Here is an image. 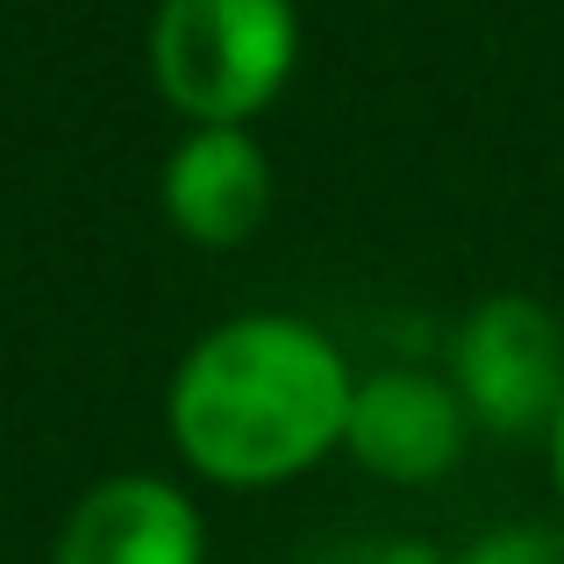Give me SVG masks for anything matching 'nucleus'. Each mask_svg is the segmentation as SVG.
Returning <instances> with one entry per match:
<instances>
[{
    "instance_id": "obj_6",
    "label": "nucleus",
    "mask_w": 564,
    "mask_h": 564,
    "mask_svg": "<svg viewBox=\"0 0 564 564\" xmlns=\"http://www.w3.org/2000/svg\"><path fill=\"white\" fill-rule=\"evenodd\" d=\"M51 564H207V529L172 479L122 471L65 514Z\"/></svg>"
},
{
    "instance_id": "obj_1",
    "label": "nucleus",
    "mask_w": 564,
    "mask_h": 564,
    "mask_svg": "<svg viewBox=\"0 0 564 564\" xmlns=\"http://www.w3.org/2000/svg\"><path fill=\"white\" fill-rule=\"evenodd\" d=\"M344 350L293 315H236L180 358L165 429L215 486H286L344 451L350 429Z\"/></svg>"
},
{
    "instance_id": "obj_7",
    "label": "nucleus",
    "mask_w": 564,
    "mask_h": 564,
    "mask_svg": "<svg viewBox=\"0 0 564 564\" xmlns=\"http://www.w3.org/2000/svg\"><path fill=\"white\" fill-rule=\"evenodd\" d=\"M451 564H564V529H536V522L486 529V536H471Z\"/></svg>"
},
{
    "instance_id": "obj_2",
    "label": "nucleus",
    "mask_w": 564,
    "mask_h": 564,
    "mask_svg": "<svg viewBox=\"0 0 564 564\" xmlns=\"http://www.w3.org/2000/svg\"><path fill=\"white\" fill-rule=\"evenodd\" d=\"M301 14L293 0H158L151 79L193 129H243L293 79Z\"/></svg>"
},
{
    "instance_id": "obj_3",
    "label": "nucleus",
    "mask_w": 564,
    "mask_h": 564,
    "mask_svg": "<svg viewBox=\"0 0 564 564\" xmlns=\"http://www.w3.org/2000/svg\"><path fill=\"white\" fill-rule=\"evenodd\" d=\"M451 386L471 422L500 436L551 429L564 400V322L529 293H494L465 315L451 350Z\"/></svg>"
},
{
    "instance_id": "obj_8",
    "label": "nucleus",
    "mask_w": 564,
    "mask_h": 564,
    "mask_svg": "<svg viewBox=\"0 0 564 564\" xmlns=\"http://www.w3.org/2000/svg\"><path fill=\"white\" fill-rule=\"evenodd\" d=\"M543 436H551V479H557V500H564V400H557V414H551Z\"/></svg>"
},
{
    "instance_id": "obj_5",
    "label": "nucleus",
    "mask_w": 564,
    "mask_h": 564,
    "mask_svg": "<svg viewBox=\"0 0 564 564\" xmlns=\"http://www.w3.org/2000/svg\"><path fill=\"white\" fill-rule=\"evenodd\" d=\"M165 221L200 250H236L272 215V158L250 129H186L158 180Z\"/></svg>"
},
{
    "instance_id": "obj_4",
    "label": "nucleus",
    "mask_w": 564,
    "mask_h": 564,
    "mask_svg": "<svg viewBox=\"0 0 564 564\" xmlns=\"http://www.w3.org/2000/svg\"><path fill=\"white\" fill-rule=\"evenodd\" d=\"M465 400L436 372H372L350 393L344 451L386 486H429L465 457Z\"/></svg>"
}]
</instances>
